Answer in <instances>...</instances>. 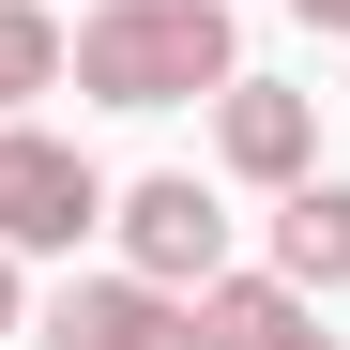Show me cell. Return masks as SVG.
I'll use <instances>...</instances> for the list:
<instances>
[{"label":"cell","mask_w":350,"mask_h":350,"mask_svg":"<svg viewBox=\"0 0 350 350\" xmlns=\"http://www.w3.org/2000/svg\"><path fill=\"white\" fill-rule=\"evenodd\" d=\"M62 77L92 107H198L244 77V31H228V0H92L62 31Z\"/></svg>","instance_id":"1"},{"label":"cell","mask_w":350,"mask_h":350,"mask_svg":"<svg viewBox=\"0 0 350 350\" xmlns=\"http://www.w3.org/2000/svg\"><path fill=\"white\" fill-rule=\"evenodd\" d=\"M107 228V167L77 137H46V122H0V244L16 259H62Z\"/></svg>","instance_id":"2"},{"label":"cell","mask_w":350,"mask_h":350,"mask_svg":"<svg viewBox=\"0 0 350 350\" xmlns=\"http://www.w3.org/2000/svg\"><path fill=\"white\" fill-rule=\"evenodd\" d=\"M107 228H122V274H152V289H213L228 274V198L198 183V167L107 183Z\"/></svg>","instance_id":"3"},{"label":"cell","mask_w":350,"mask_h":350,"mask_svg":"<svg viewBox=\"0 0 350 350\" xmlns=\"http://www.w3.org/2000/svg\"><path fill=\"white\" fill-rule=\"evenodd\" d=\"M31 350H198V289L152 274H62L31 305Z\"/></svg>","instance_id":"4"},{"label":"cell","mask_w":350,"mask_h":350,"mask_svg":"<svg viewBox=\"0 0 350 350\" xmlns=\"http://www.w3.org/2000/svg\"><path fill=\"white\" fill-rule=\"evenodd\" d=\"M213 167H228V183H305V167H320V92H289V77H228L213 92Z\"/></svg>","instance_id":"5"},{"label":"cell","mask_w":350,"mask_h":350,"mask_svg":"<svg viewBox=\"0 0 350 350\" xmlns=\"http://www.w3.org/2000/svg\"><path fill=\"white\" fill-rule=\"evenodd\" d=\"M198 350H335V335H320V289H289V274H213V289H198Z\"/></svg>","instance_id":"6"},{"label":"cell","mask_w":350,"mask_h":350,"mask_svg":"<svg viewBox=\"0 0 350 350\" xmlns=\"http://www.w3.org/2000/svg\"><path fill=\"white\" fill-rule=\"evenodd\" d=\"M274 274L289 289H350V183H335V167L274 183Z\"/></svg>","instance_id":"7"},{"label":"cell","mask_w":350,"mask_h":350,"mask_svg":"<svg viewBox=\"0 0 350 350\" xmlns=\"http://www.w3.org/2000/svg\"><path fill=\"white\" fill-rule=\"evenodd\" d=\"M46 77H62V16H46V0H0V122H16Z\"/></svg>","instance_id":"8"},{"label":"cell","mask_w":350,"mask_h":350,"mask_svg":"<svg viewBox=\"0 0 350 350\" xmlns=\"http://www.w3.org/2000/svg\"><path fill=\"white\" fill-rule=\"evenodd\" d=\"M0 335H31V289H16V244H0Z\"/></svg>","instance_id":"9"},{"label":"cell","mask_w":350,"mask_h":350,"mask_svg":"<svg viewBox=\"0 0 350 350\" xmlns=\"http://www.w3.org/2000/svg\"><path fill=\"white\" fill-rule=\"evenodd\" d=\"M305 31H350V0H305Z\"/></svg>","instance_id":"10"}]
</instances>
